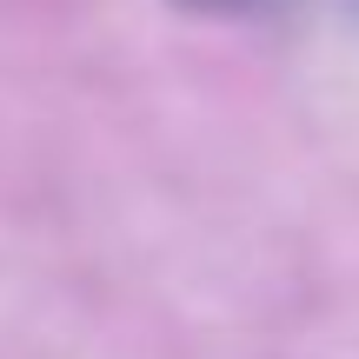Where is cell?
I'll list each match as a JSON object with an SVG mask.
<instances>
[{
	"instance_id": "obj_1",
	"label": "cell",
	"mask_w": 359,
	"mask_h": 359,
	"mask_svg": "<svg viewBox=\"0 0 359 359\" xmlns=\"http://www.w3.org/2000/svg\"><path fill=\"white\" fill-rule=\"evenodd\" d=\"M173 7H187V13H273L286 0H173Z\"/></svg>"
}]
</instances>
